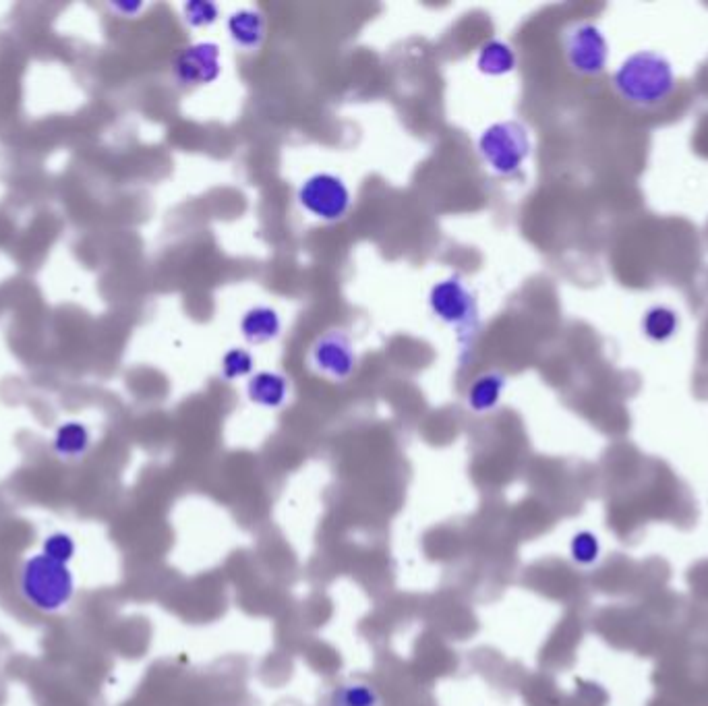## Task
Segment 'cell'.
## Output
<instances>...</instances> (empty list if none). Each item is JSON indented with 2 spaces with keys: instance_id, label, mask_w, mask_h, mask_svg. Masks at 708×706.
<instances>
[{
  "instance_id": "cell-1",
  "label": "cell",
  "mask_w": 708,
  "mask_h": 706,
  "mask_svg": "<svg viewBox=\"0 0 708 706\" xmlns=\"http://www.w3.org/2000/svg\"><path fill=\"white\" fill-rule=\"evenodd\" d=\"M613 87L626 104L651 110L673 96L677 77L665 54L657 50H638L626 56L615 69Z\"/></svg>"
},
{
  "instance_id": "cell-2",
  "label": "cell",
  "mask_w": 708,
  "mask_h": 706,
  "mask_svg": "<svg viewBox=\"0 0 708 706\" xmlns=\"http://www.w3.org/2000/svg\"><path fill=\"white\" fill-rule=\"evenodd\" d=\"M17 593L34 611L56 615L73 603L77 578L71 566L58 564L38 551L23 560L17 574Z\"/></svg>"
},
{
  "instance_id": "cell-3",
  "label": "cell",
  "mask_w": 708,
  "mask_h": 706,
  "mask_svg": "<svg viewBox=\"0 0 708 706\" xmlns=\"http://www.w3.org/2000/svg\"><path fill=\"white\" fill-rule=\"evenodd\" d=\"M427 303L433 317L456 332L462 348H466V340L472 344L481 326L479 301L462 276L452 274L437 280L429 290Z\"/></svg>"
},
{
  "instance_id": "cell-4",
  "label": "cell",
  "mask_w": 708,
  "mask_h": 706,
  "mask_svg": "<svg viewBox=\"0 0 708 706\" xmlns=\"http://www.w3.org/2000/svg\"><path fill=\"white\" fill-rule=\"evenodd\" d=\"M533 150L528 129L514 119L495 121L477 139V152L483 164L497 176L518 174Z\"/></svg>"
},
{
  "instance_id": "cell-5",
  "label": "cell",
  "mask_w": 708,
  "mask_h": 706,
  "mask_svg": "<svg viewBox=\"0 0 708 706\" xmlns=\"http://www.w3.org/2000/svg\"><path fill=\"white\" fill-rule=\"evenodd\" d=\"M301 210L319 222H340L352 208V191L336 172H313L299 185Z\"/></svg>"
},
{
  "instance_id": "cell-6",
  "label": "cell",
  "mask_w": 708,
  "mask_h": 706,
  "mask_svg": "<svg viewBox=\"0 0 708 706\" xmlns=\"http://www.w3.org/2000/svg\"><path fill=\"white\" fill-rule=\"evenodd\" d=\"M564 56L580 77H599L609 65V40L593 21H576L564 32Z\"/></svg>"
},
{
  "instance_id": "cell-7",
  "label": "cell",
  "mask_w": 708,
  "mask_h": 706,
  "mask_svg": "<svg viewBox=\"0 0 708 706\" xmlns=\"http://www.w3.org/2000/svg\"><path fill=\"white\" fill-rule=\"evenodd\" d=\"M311 367L332 381H346L359 367V355L344 330H328L315 338L309 350Z\"/></svg>"
},
{
  "instance_id": "cell-8",
  "label": "cell",
  "mask_w": 708,
  "mask_h": 706,
  "mask_svg": "<svg viewBox=\"0 0 708 706\" xmlns=\"http://www.w3.org/2000/svg\"><path fill=\"white\" fill-rule=\"evenodd\" d=\"M172 75L185 87L212 85L222 75V50L212 40L185 46L172 61Z\"/></svg>"
},
{
  "instance_id": "cell-9",
  "label": "cell",
  "mask_w": 708,
  "mask_h": 706,
  "mask_svg": "<svg viewBox=\"0 0 708 706\" xmlns=\"http://www.w3.org/2000/svg\"><path fill=\"white\" fill-rule=\"evenodd\" d=\"M268 32V21L259 9H236L226 19V34L230 42L245 52H257Z\"/></svg>"
},
{
  "instance_id": "cell-10",
  "label": "cell",
  "mask_w": 708,
  "mask_h": 706,
  "mask_svg": "<svg viewBox=\"0 0 708 706\" xmlns=\"http://www.w3.org/2000/svg\"><path fill=\"white\" fill-rule=\"evenodd\" d=\"M508 388V377L499 371H483L466 388V406L477 415L495 410Z\"/></svg>"
},
{
  "instance_id": "cell-11",
  "label": "cell",
  "mask_w": 708,
  "mask_h": 706,
  "mask_svg": "<svg viewBox=\"0 0 708 706\" xmlns=\"http://www.w3.org/2000/svg\"><path fill=\"white\" fill-rule=\"evenodd\" d=\"M290 396V379L278 371H257L247 381V398L261 408H282Z\"/></svg>"
},
{
  "instance_id": "cell-12",
  "label": "cell",
  "mask_w": 708,
  "mask_h": 706,
  "mask_svg": "<svg viewBox=\"0 0 708 706\" xmlns=\"http://www.w3.org/2000/svg\"><path fill=\"white\" fill-rule=\"evenodd\" d=\"M239 330L249 344H268L282 334V315L270 305H255L243 313Z\"/></svg>"
},
{
  "instance_id": "cell-13",
  "label": "cell",
  "mask_w": 708,
  "mask_h": 706,
  "mask_svg": "<svg viewBox=\"0 0 708 706\" xmlns=\"http://www.w3.org/2000/svg\"><path fill=\"white\" fill-rule=\"evenodd\" d=\"M92 450V431L81 421H65L54 429L52 452L67 462H75Z\"/></svg>"
},
{
  "instance_id": "cell-14",
  "label": "cell",
  "mask_w": 708,
  "mask_h": 706,
  "mask_svg": "<svg viewBox=\"0 0 708 706\" xmlns=\"http://www.w3.org/2000/svg\"><path fill=\"white\" fill-rule=\"evenodd\" d=\"M475 65L485 77H504L516 69L518 54L510 42L491 38L479 48Z\"/></svg>"
},
{
  "instance_id": "cell-15",
  "label": "cell",
  "mask_w": 708,
  "mask_h": 706,
  "mask_svg": "<svg viewBox=\"0 0 708 706\" xmlns=\"http://www.w3.org/2000/svg\"><path fill=\"white\" fill-rule=\"evenodd\" d=\"M680 332V313L667 305H655L642 317V334L651 342H667Z\"/></svg>"
},
{
  "instance_id": "cell-16",
  "label": "cell",
  "mask_w": 708,
  "mask_h": 706,
  "mask_svg": "<svg viewBox=\"0 0 708 706\" xmlns=\"http://www.w3.org/2000/svg\"><path fill=\"white\" fill-rule=\"evenodd\" d=\"M328 706H381V696L367 682H346L332 690Z\"/></svg>"
},
{
  "instance_id": "cell-17",
  "label": "cell",
  "mask_w": 708,
  "mask_h": 706,
  "mask_svg": "<svg viewBox=\"0 0 708 706\" xmlns=\"http://www.w3.org/2000/svg\"><path fill=\"white\" fill-rule=\"evenodd\" d=\"M255 373V357L253 352L241 346L228 348L220 359V375L224 381L249 379Z\"/></svg>"
},
{
  "instance_id": "cell-18",
  "label": "cell",
  "mask_w": 708,
  "mask_h": 706,
  "mask_svg": "<svg viewBox=\"0 0 708 706\" xmlns=\"http://www.w3.org/2000/svg\"><path fill=\"white\" fill-rule=\"evenodd\" d=\"M40 553H44L58 564L71 566V562L77 557V541L67 531H52L42 539Z\"/></svg>"
},
{
  "instance_id": "cell-19",
  "label": "cell",
  "mask_w": 708,
  "mask_h": 706,
  "mask_svg": "<svg viewBox=\"0 0 708 706\" xmlns=\"http://www.w3.org/2000/svg\"><path fill=\"white\" fill-rule=\"evenodd\" d=\"M183 19L193 29L212 27L220 19V7L212 0H189L183 5Z\"/></svg>"
},
{
  "instance_id": "cell-20",
  "label": "cell",
  "mask_w": 708,
  "mask_h": 706,
  "mask_svg": "<svg viewBox=\"0 0 708 706\" xmlns=\"http://www.w3.org/2000/svg\"><path fill=\"white\" fill-rule=\"evenodd\" d=\"M572 551H574V557L578 562H588V560H593V555H595V543L590 541V537H586V535H578Z\"/></svg>"
},
{
  "instance_id": "cell-21",
  "label": "cell",
  "mask_w": 708,
  "mask_h": 706,
  "mask_svg": "<svg viewBox=\"0 0 708 706\" xmlns=\"http://www.w3.org/2000/svg\"><path fill=\"white\" fill-rule=\"evenodd\" d=\"M110 7L123 17H135L143 9V3H112Z\"/></svg>"
}]
</instances>
